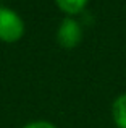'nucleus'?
Returning a JSON list of instances; mask_svg holds the SVG:
<instances>
[{"label":"nucleus","instance_id":"nucleus-1","mask_svg":"<svg viewBox=\"0 0 126 128\" xmlns=\"http://www.w3.org/2000/svg\"><path fill=\"white\" fill-rule=\"evenodd\" d=\"M26 32L24 20L16 10L0 5V41L5 44L18 42Z\"/></svg>","mask_w":126,"mask_h":128},{"label":"nucleus","instance_id":"nucleus-2","mask_svg":"<svg viewBox=\"0 0 126 128\" xmlns=\"http://www.w3.org/2000/svg\"><path fill=\"white\" fill-rule=\"evenodd\" d=\"M57 44L63 49H74L82 41V28L79 21L73 16H65L60 21L55 34Z\"/></svg>","mask_w":126,"mask_h":128},{"label":"nucleus","instance_id":"nucleus-3","mask_svg":"<svg viewBox=\"0 0 126 128\" xmlns=\"http://www.w3.org/2000/svg\"><path fill=\"white\" fill-rule=\"evenodd\" d=\"M112 118L117 128H126V92L120 94L112 104Z\"/></svg>","mask_w":126,"mask_h":128},{"label":"nucleus","instance_id":"nucleus-4","mask_svg":"<svg viewBox=\"0 0 126 128\" xmlns=\"http://www.w3.org/2000/svg\"><path fill=\"white\" fill-rule=\"evenodd\" d=\"M55 3H57V6L65 15L73 16V15L81 13L87 6L89 0H55Z\"/></svg>","mask_w":126,"mask_h":128},{"label":"nucleus","instance_id":"nucleus-5","mask_svg":"<svg viewBox=\"0 0 126 128\" xmlns=\"http://www.w3.org/2000/svg\"><path fill=\"white\" fill-rule=\"evenodd\" d=\"M23 128H57L54 123L47 122V120H34V122L26 123Z\"/></svg>","mask_w":126,"mask_h":128}]
</instances>
